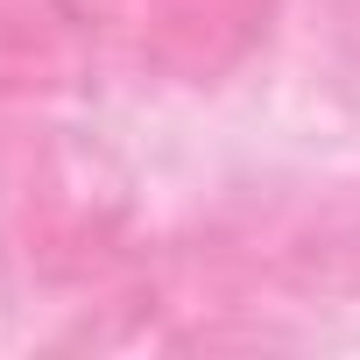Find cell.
<instances>
[{
  "label": "cell",
  "instance_id": "obj_1",
  "mask_svg": "<svg viewBox=\"0 0 360 360\" xmlns=\"http://www.w3.org/2000/svg\"><path fill=\"white\" fill-rule=\"evenodd\" d=\"M255 22V0H155V29L169 50H184L191 64L226 57Z\"/></svg>",
  "mask_w": 360,
  "mask_h": 360
}]
</instances>
